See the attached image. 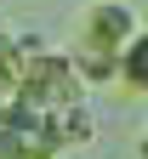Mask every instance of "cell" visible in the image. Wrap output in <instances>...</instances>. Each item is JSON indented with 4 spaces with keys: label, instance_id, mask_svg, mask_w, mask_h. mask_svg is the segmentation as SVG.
Listing matches in <instances>:
<instances>
[{
    "label": "cell",
    "instance_id": "6da1fadb",
    "mask_svg": "<svg viewBox=\"0 0 148 159\" xmlns=\"http://www.w3.org/2000/svg\"><path fill=\"white\" fill-rule=\"evenodd\" d=\"M137 34H142V17L125 6V0H97V6L86 11V29H80V51L120 57Z\"/></svg>",
    "mask_w": 148,
    "mask_h": 159
},
{
    "label": "cell",
    "instance_id": "7a4b0ae2",
    "mask_svg": "<svg viewBox=\"0 0 148 159\" xmlns=\"http://www.w3.org/2000/svg\"><path fill=\"white\" fill-rule=\"evenodd\" d=\"M46 119V148L63 153V148H86L91 136H97V114L91 102H74V108H57V114H40Z\"/></svg>",
    "mask_w": 148,
    "mask_h": 159
},
{
    "label": "cell",
    "instance_id": "3957f363",
    "mask_svg": "<svg viewBox=\"0 0 148 159\" xmlns=\"http://www.w3.org/2000/svg\"><path fill=\"white\" fill-rule=\"evenodd\" d=\"M120 85L148 97V29H142V34L131 40V46L120 51Z\"/></svg>",
    "mask_w": 148,
    "mask_h": 159
},
{
    "label": "cell",
    "instance_id": "277c9868",
    "mask_svg": "<svg viewBox=\"0 0 148 159\" xmlns=\"http://www.w3.org/2000/svg\"><path fill=\"white\" fill-rule=\"evenodd\" d=\"M137 153H142V159H148V131H142V142H137Z\"/></svg>",
    "mask_w": 148,
    "mask_h": 159
}]
</instances>
